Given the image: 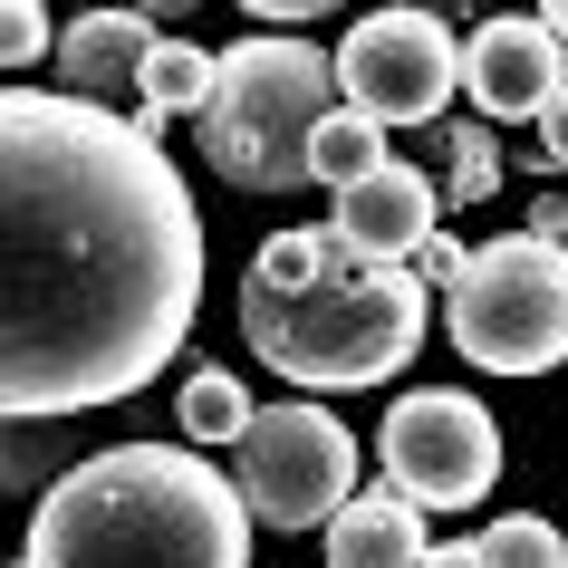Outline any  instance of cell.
<instances>
[{
	"mask_svg": "<svg viewBox=\"0 0 568 568\" xmlns=\"http://www.w3.org/2000/svg\"><path fill=\"white\" fill-rule=\"evenodd\" d=\"M539 164H568V97L539 116Z\"/></svg>",
	"mask_w": 568,
	"mask_h": 568,
	"instance_id": "cell-19",
	"label": "cell"
},
{
	"mask_svg": "<svg viewBox=\"0 0 568 568\" xmlns=\"http://www.w3.org/2000/svg\"><path fill=\"white\" fill-rule=\"evenodd\" d=\"M463 88L481 97V116H501V125H520V116H549L568 97V39L549 30V10H510V20H481L473 39H463Z\"/></svg>",
	"mask_w": 568,
	"mask_h": 568,
	"instance_id": "cell-9",
	"label": "cell"
},
{
	"mask_svg": "<svg viewBox=\"0 0 568 568\" xmlns=\"http://www.w3.org/2000/svg\"><path fill=\"white\" fill-rule=\"evenodd\" d=\"M386 125L357 116V106H337L328 125H318V145H308V183H328V193H357L366 174H386Z\"/></svg>",
	"mask_w": 568,
	"mask_h": 568,
	"instance_id": "cell-14",
	"label": "cell"
},
{
	"mask_svg": "<svg viewBox=\"0 0 568 568\" xmlns=\"http://www.w3.org/2000/svg\"><path fill=\"white\" fill-rule=\"evenodd\" d=\"M434 222H444V193H434L424 164H386V174H366L357 193H337V232L357 241L366 261H386V270H415L424 251L444 241Z\"/></svg>",
	"mask_w": 568,
	"mask_h": 568,
	"instance_id": "cell-11",
	"label": "cell"
},
{
	"mask_svg": "<svg viewBox=\"0 0 568 568\" xmlns=\"http://www.w3.org/2000/svg\"><path fill=\"white\" fill-rule=\"evenodd\" d=\"M530 232H539V241H559V232H568V203H530Z\"/></svg>",
	"mask_w": 568,
	"mask_h": 568,
	"instance_id": "cell-21",
	"label": "cell"
},
{
	"mask_svg": "<svg viewBox=\"0 0 568 568\" xmlns=\"http://www.w3.org/2000/svg\"><path fill=\"white\" fill-rule=\"evenodd\" d=\"M20 568H251V501L193 444H106L39 491Z\"/></svg>",
	"mask_w": 568,
	"mask_h": 568,
	"instance_id": "cell-2",
	"label": "cell"
},
{
	"mask_svg": "<svg viewBox=\"0 0 568 568\" xmlns=\"http://www.w3.org/2000/svg\"><path fill=\"white\" fill-rule=\"evenodd\" d=\"M183 434H193V444H232L241 453V434H251V415H261V405H251V395H241V376H222V366H203V376H183Z\"/></svg>",
	"mask_w": 568,
	"mask_h": 568,
	"instance_id": "cell-15",
	"label": "cell"
},
{
	"mask_svg": "<svg viewBox=\"0 0 568 568\" xmlns=\"http://www.w3.org/2000/svg\"><path fill=\"white\" fill-rule=\"evenodd\" d=\"M232 481L270 530H337V510L357 501V434L328 405H261L232 453Z\"/></svg>",
	"mask_w": 568,
	"mask_h": 568,
	"instance_id": "cell-6",
	"label": "cell"
},
{
	"mask_svg": "<svg viewBox=\"0 0 568 568\" xmlns=\"http://www.w3.org/2000/svg\"><path fill=\"white\" fill-rule=\"evenodd\" d=\"M463 88V39L444 10H366L337 39V97L376 125H434Z\"/></svg>",
	"mask_w": 568,
	"mask_h": 568,
	"instance_id": "cell-8",
	"label": "cell"
},
{
	"mask_svg": "<svg viewBox=\"0 0 568 568\" xmlns=\"http://www.w3.org/2000/svg\"><path fill=\"white\" fill-rule=\"evenodd\" d=\"M444 328L481 376H549L568 357V251L539 232L481 241L444 300Z\"/></svg>",
	"mask_w": 568,
	"mask_h": 568,
	"instance_id": "cell-5",
	"label": "cell"
},
{
	"mask_svg": "<svg viewBox=\"0 0 568 568\" xmlns=\"http://www.w3.org/2000/svg\"><path fill=\"white\" fill-rule=\"evenodd\" d=\"M481 568H568V539H559V520H539V510H501V520L481 530Z\"/></svg>",
	"mask_w": 568,
	"mask_h": 568,
	"instance_id": "cell-16",
	"label": "cell"
},
{
	"mask_svg": "<svg viewBox=\"0 0 568 568\" xmlns=\"http://www.w3.org/2000/svg\"><path fill=\"white\" fill-rule=\"evenodd\" d=\"M164 49L145 10H88L59 30V97L106 106V116H145V68Z\"/></svg>",
	"mask_w": 568,
	"mask_h": 568,
	"instance_id": "cell-10",
	"label": "cell"
},
{
	"mask_svg": "<svg viewBox=\"0 0 568 568\" xmlns=\"http://www.w3.org/2000/svg\"><path fill=\"white\" fill-rule=\"evenodd\" d=\"M424 568H481V539H444V549H434Z\"/></svg>",
	"mask_w": 568,
	"mask_h": 568,
	"instance_id": "cell-20",
	"label": "cell"
},
{
	"mask_svg": "<svg viewBox=\"0 0 568 568\" xmlns=\"http://www.w3.org/2000/svg\"><path fill=\"white\" fill-rule=\"evenodd\" d=\"M424 290L415 270H357L328 290H251L241 280V337L280 386H386L395 366L424 347Z\"/></svg>",
	"mask_w": 568,
	"mask_h": 568,
	"instance_id": "cell-3",
	"label": "cell"
},
{
	"mask_svg": "<svg viewBox=\"0 0 568 568\" xmlns=\"http://www.w3.org/2000/svg\"><path fill=\"white\" fill-rule=\"evenodd\" d=\"M39 49H49V10H39V0H10V10H0V59L30 68Z\"/></svg>",
	"mask_w": 568,
	"mask_h": 568,
	"instance_id": "cell-18",
	"label": "cell"
},
{
	"mask_svg": "<svg viewBox=\"0 0 568 568\" xmlns=\"http://www.w3.org/2000/svg\"><path fill=\"white\" fill-rule=\"evenodd\" d=\"M549 30H559V39H568V0H549Z\"/></svg>",
	"mask_w": 568,
	"mask_h": 568,
	"instance_id": "cell-22",
	"label": "cell"
},
{
	"mask_svg": "<svg viewBox=\"0 0 568 568\" xmlns=\"http://www.w3.org/2000/svg\"><path fill=\"white\" fill-rule=\"evenodd\" d=\"M212 88H222V59L193 49V39H164L154 68H145V116H135V125H145V135H164L174 116L203 125V116H212Z\"/></svg>",
	"mask_w": 568,
	"mask_h": 568,
	"instance_id": "cell-13",
	"label": "cell"
},
{
	"mask_svg": "<svg viewBox=\"0 0 568 568\" xmlns=\"http://www.w3.org/2000/svg\"><path fill=\"white\" fill-rule=\"evenodd\" d=\"M424 559H434V539L405 491H357L328 530V568H424Z\"/></svg>",
	"mask_w": 568,
	"mask_h": 568,
	"instance_id": "cell-12",
	"label": "cell"
},
{
	"mask_svg": "<svg viewBox=\"0 0 568 568\" xmlns=\"http://www.w3.org/2000/svg\"><path fill=\"white\" fill-rule=\"evenodd\" d=\"M376 463H386V491H405L415 510H473L501 481V424L463 386H415L376 424Z\"/></svg>",
	"mask_w": 568,
	"mask_h": 568,
	"instance_id": "cell-7",
	"label": "cell"
},
{
	"mask_svg": "<svg viewBox=\"0 0 568 568\" xmlns=\"http://www.w3.org/2000/svg\"><path fill=\"white\" fill-rule=\"evenodd\" d=\"M444 203H491L501 193V145H491V125H444Z\"/></svg>",
	"mask_w": 568,
	"mask_h": 568,
	"instance_id": "cell-17",
	"label": "cell"
},
{
	"mask_svg": "<svg viewBox=\"0 0 568 568\" xmlns=\"http://www.w3.org/2000/svg\"><path fill=\"white\" fill-rule=\"evenodd\" d=\"M337 59H318L300 30H251L222 49V88L203 116V164L241 193H290L308 183V145L337 116Z\"/></svg>",
	"mask_w": 568,
	"mask_h": 568,
	"instance_id": "cell-4",
	"label": "cell"
},
{
	"mask_svg": "<svg viewBox=\"0 0 568 568\" xmlns=\"http://www.w3.org/2000/svg\"><path fill=\"white\" fill-rule=\"evenodd\" d=\"M203 300V212L164 135L78 97H0V405L97 415L174 366Z\"/></svg>",
	"mask_w": 568,
	"mask_h": 568,
	"instance_id": "cell-1",
	"label": "cell"
}]
</instances>
